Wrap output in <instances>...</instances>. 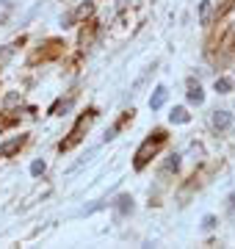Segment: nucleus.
Instances as JSON below:
<instances>
[{
    "label": "nucleus",
    "mask_w": 235,
    "mask_h": 249,
    "mask_svg": "<svg viewBox=\"0 0 235 249\" xmlns=\"http://www.w3.org/2000/svg\"><path fill=\"white\" fill-rule=\"evenodd\" d=\"M163 142H166V133H163V130H155V133L150 136V139H147L144 144H141V150L136 152V169H144V163L150 160L147 155H150V152H155Z\"/></svg>",
    "instance_id": "f257e3e1"
},
{
    "label": "nucleus",
    "mask_w": 235,
    "mask_h": 249,
    "mask_svg": "<svg viewBox=\"0 0 235 249\" xmlns=\"http://www.w3.org/2000/svg\"><path fill=\"white\" fill-rule=\"evenodd\" d=\"M210 124H213L216 130H227V127L233 124V114H230V111H213V116H210Z\"/></svg>",
    "instance_id": "f03ea898"
},
{
    "label": "nucleus",
    "mask_w": 235,
    "mask_h": 249,
    "mask_svg": "<svg viewBox=\"0 0 235 249\" xmlns=\"http://www.w3.org/2000/svg\"><path fill=\"white\" fill-rule=\"evenodd\" d=\"M166 100H169L166 86H158V89L152 91V97H150V108H152V111H161V108L166 106Z\"/></svg>",
    "instance_id": "7ed1b4c3"
},
{
    "label": "nucleus",
    "mask_w": 235,
    "mask_h": 249,
    "mask_svg": "<svg viewBox=\"0 0 235 249\" xmlns=\"http://www.w3.org/2000/svg\"><path fill=\"white\" fill-rule=\"evenodd\" d=\"M185 97H188V103H194V106H202V103H205V91H202L199 83L188 80V91H185Z\"/></svg>",
    "instance_id": "20e7f679"
},
{
    "label": "nucleus",
    "mask_w": 235,
    "mask_h": 249,
    "mask_svg": "<svg viewBox=\"0 0 235 249\" xmlns=\"http://www.w3.org/2000/svg\"><path fill=\"white\" fill-rule=\"evenodd\" d=\"M117 211H119L122 216L133 213V196H130V194H122V196H117Z\"/></svg>",
    "instance_id": "39448f33"
},
{
    "label": "nucleus",
    "mask_w": 235,
    "mask_h": 249,
    "mask_svg": "<svg viewBox=\"0 0 235 249\" xmlns=\"http://www.w3.org/2000/svg\"><path fill=\"white\" fill-rule=\"evenodd\" d=\"M188 119H191V114L185 108H172V114H169V122L172 124H185Z\"/></svg>",
    "instance_id": "423d86ee"
},
{
    "label": "nucleus",
    "mask_w": 235,
    "mask_h": 249,
    "mask_svg": "<svg viewBox=\"0 0 235 249\" xmlns=\"http://www.w3.org/2000/svg\"><path fill=\"white\" fill-rule=\"evenodd\" d=\"M22 142H25L22 136H17V139H11V142H6L3 147H0V158H6V155H11L14 150H19V147H22Z\"/></svg>",
    "instance_id": "0eeeda50"
},
{
    "label": "nucleus",
    "mask_w": 235,
    "mask_h": 249,
    "mask_svg": "<svg viewBox=\"0 0 235 249\" xmlns=\"http://www.w3.org/2000/svg\"><path fill=\"white\" fill-rule=\"evenodd\" d=\"M213 86H216L218 94H227V91H233V80H230V78H216Z\"/></svg>",
    "instance_id": "6e6552de"
},
{
    "label": "nucleus",
    "mask_w": 235,
    "mask_h": 249,
    "mask_svg": "<svg viewBox=\"0 0 235 249\" xmlns=\"http://www.w3.org/2000/svg\"><path fill=\"white\" fill-rule=\"evenodd\" d=\"M208 11H210V0H202V3H199V22H202V25L208 22Z\"/></svg>",
    "instance_id": "1a4fd4ad"
},
{
    "label": "nucleus",
    "mask_w": 235,
    "mask_h": 249,
    "mask_svg": "<svg viewBox=\"0 0 235 249\" xmlns=\"http://www.w3.org/2000/svg\"><path fill=\"white\" fill-rule=\"evenodd\" d=\"M94 152H97V147H91V150H86V155H83V158H81V160H78V163L72 166V172H75V169H81L83 163H89V160L94 158Z\"/></svg>",
    "instance_id": "9d476101"
},
{
    "label": "nucleus",
    "mask_w": 235,
    "mask_h": 249,
    "mask_svg": "<svg viewBox=\"0 0 235 249\" xmlns=\"http://www.w3.org/2000/svg\"><path fill=\"white\" fill-rule=\"evenodd\" d=\"M45 172V160H34L31 163V175H42Z\"/></svg>",
    "instance_id": "9b49d317"
},
{
    "label": "nucleus",
    "mask_w": 235,
    "mask_h": 249,
    "mask_svg": "<svg viewBox=\"0 0 235 249\" xmlns=\"http://www.w3.org/2000/svg\"><path fill=\"white\" fill-rule=\"evenodd\" d=\"M202 227H205V230H213V227H216V216H205V219H202Z\"/></svg>",
    "instance_id": "f8f14e48"
},
{
    "label": "nucleus",
    "mask_w": 235,
    "mask_h": 249,
    "mask_svg": "<svg viewBox=\"0 0 235 249\" xmlns=\"http://www.w3.org/2000/svg\"><path fill=\"white\" fill-rule=\"evenodd\" d=\"M180 166V155H169V160H166V169H177Z\"/></svg>",
    "instance_id": "ddd939ff"
},
{
    "label": "nucleus",
    "mask_w": 235,
    "mask_h": 249,
    "mask_svg": "<svg viewBox=\"0 0 235 249\" xmlns=\"http://www.w3.org/2000/svg\"><path fill=\"white\" fill-rule=\"evenodd\" d=\"M14 53V47H6V50H3V53H0V64L3 61H9V55Z\"/></svg>",
    "instance_id": "4468645a"
},
{
    "label": "nucleus",
    "mask_w": 235,
    "mask_h": 249,
    "mask_svg": "<svg viewBox=\"0 0 235 249\" xmlns=\"http://www.w3.org/2000/svg\"><path fill=\"white\" fill-rule=\"evenodd\" d=\"M230 211L235 213V194H230Z\"/></svg>",
    "instance_id": "2eb2a0df"
},
{
    "label": "nucleus",
    "mask_w": 235,
    "mask_h": 249,
    "mask_svg": "<svg viewBox=\"0 0 235 249\" xmlns=\"http://www.w3.org/2000/svg\"><path fill=\"white\" fill-rule=\"evenodd\" d=\"M6 3H9V0H0V6H6Z\"/></svg>",
    "instance_id": "dca6fc26"
}]
</instances>
